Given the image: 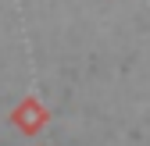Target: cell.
Masks as SVG:
<instances>
[{
    "label": "cell",
    "instance_id": "1",
    "mask_svg": "<svg viewBox=\"0 0 150 146\" xmlns=\"http://www.w3.org/2000/svg\"><path fill=\"white\" fill-rule=\"evenodd\" d=\"M14 121L22 125V132H36V128L47 121V111H43V103H40V100H32V96H29V100L14 111Z\"/></svg>",
    "mask_w": 150,
    "mask_h": 146
}]
</instances>
